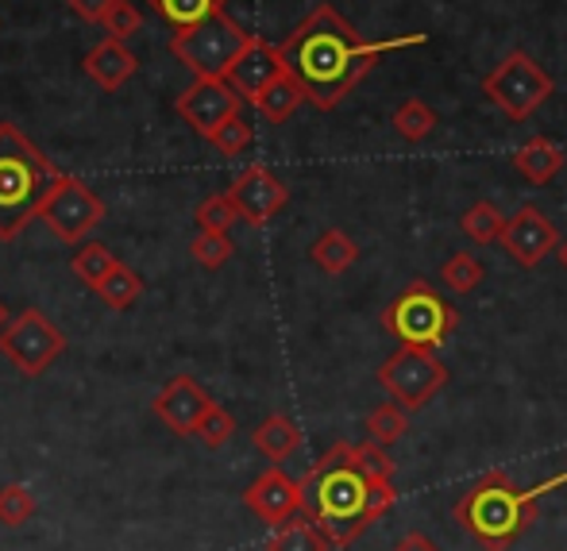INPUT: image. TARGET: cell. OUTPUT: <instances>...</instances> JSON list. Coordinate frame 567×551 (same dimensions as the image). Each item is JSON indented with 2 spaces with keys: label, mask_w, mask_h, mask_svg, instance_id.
<instances>
[{
  "label": "cell",
  "mask_w": 567,
  "mask_h": 551,
  "mask_svg": "<svg viewBox=\"0 0 567 551\" xmlns=\"http://www.w3.org/2000/svg\"><path fill=\"white\" fill-rule=\"evenodd\" d=\"M425 39H429L425 31H413V35L402 39H379V43H371L332 4H317L286 35V43L278 46L286 54V66L306 85L309 105L332 112L340 101H348V93H355V85L371 74L382 54L402 51V46H421Z\"/></svg>",
  "instance_id": "6da1fadb"
},
{
  "label": "cell",
  "mask_w": 567,
  "mask_h": 551,
  "mask_svg": "<svg viewBox=\"0 0 567 551\" xmlns=\"http://www.w3.org/2000/svg\"><path fill=\"white\" fill-rule=\"evenodd\" d=\"M398 506L394 478L371 475L359 459L355 444H337L309 467L301 478V513L317 521V529L332 540V548H348L374 521Z\"/></svg>",
  "instance_id": "7a4b0ae2"
},
{
  "label": "cell",
  "mask_w": 567,
  "mask_h": 551,
  "mask_svg": "<svg viewBox=\"0 0 567 551\" xmlns=\"http://www.w3.org/2000/svg\"><path fill=\"white\" fill-rule=\"evenodd\" d=\"M567 475L548 478V482L533 486V490H522L514 482V475L506 470H486L478 482H471V490L455 501L452 517L478 548L486 551H506L509 544H517L525 529L537 521V498L556 486H564Z\"/></svg>",
  "instance_id": "3957f363"
},
{
  "label": "cell",
  "mask_w": 567,
  "mask_h": 551,
  "mask_svg": "<svg viewBox=\"0 0 567 551\" xmlns=\"http://www.w3.org/2000/svg\"><path fill=\"white\" fill-rule=\"evenodd\" d=\"M62 170L20 132L0 124V239H16L39 217Z\"/></svg>",
  "instance_id": "277c9868"
},
{
  "label": "cell",
  "mask_w": 567,
  "mask_h": 551,
  "mask_svg": "<svg viewBox=\"0 0 567 551\" xmlns=\"http://www.w3.org/2000/svg\"><path fill=\"white\" fill-rule=\"evenodd\" d=\"M460 324V313L425 282H410L386 309H382V329H386L394 340H402L405 347H441L444 340L455 332Z\"/></svg>",
  "instance_id": "5b68a950"
},
{
  "label": "cell",
  "mask_w": 567,
  "mask_h": 551,
  "mask_svg": "<svg viewBox=\"0 0 567 551\" xmlns=\"http://www.w3.org/2000/svg\"><path fill=\"white\" fill-rule=\"evenodd\" d=\"M251 31H244L228 12H217L209 20L194 23L186 31H174L171 54L182 66L194 70V77H228L231 62L247 46Z\"/></svg>",
  "instance_id": "8992f818"
},
{
  "label": "cell",
  "mask_w": 567,
  "mask_h": 551,
  "mask_svg": "<svg viewBox=\"0 0 567 551\" xmlns=\"http://www.w3.org/2000/svg\"><path fill=\"white\" fill-rule=\"evenodd\" d=\"M483 93L491 97L494 108H502V116L509 119H529L533 112L553 97V77L545 74L533 54L525 51H509L491 74L483 77Z\"/></svg>",
  "instance_id": "52a82bcc"
},
{
  "label": "cell",
  "mask_w": 567,
  "mask_h": 551,
  "mask_svg": "<svg viewBox=\"0 0 567 551\" xmlns=\"http://www.w3.org/2000/svg\"><path fill=\"white\" fill-rule=\"evenodd\" d=\"M379 382L398 405L417 413L449 386V366L436 358L433 347H405L402 343V347L379 366Z\"/></svg>",
  "instance_id": "ba28073f"
},
{
  "label": "cell",
  "mask_w": 567,
  "mask_h": 551,
  "mask_svg": "<svg viewBox=\"0 0 567 551\" xmlns=\"http://www.w3.org/2000/svg\"><path fill=\"white\" fill-rule=\"evenodd\" d=\"M0 351H4V358L16 371L35 378V374H43L66 351V332L54 329L39 309H23L0 332Z\"/></svg>",
  "instance_id": "9c48e42d"
},
{
  "label": "cell",
  "mask_w": 567,
  "mask_h": 551,
  "mask_svg": "<svg viewBox=\"0 0 567 551\" xmlns=\"http://www.w3.org/2000/svg\"><path fill=\"white\" fill-rule=\"evenodd\" d=\"M39 220H43L62 243H85V236H90L93 228H101V220H105V201H101L82 178L62 174L51 186V194H47L43 209H39Z\"/></svg>",
  "instance_id": "30bf717a"
},
{
  "label": "cell",
  "mask_w": 567,
  "mask_h": 551,
  "mask_svg": "<svg viewBox=\"0 0 567 551\" xmlns=\"http://www.w3.org/2000/svg\"><path fill=\"white\" fill-rule=\"evenodd\" d=\"M239 105H244V97L231 90L228 77H194V82L178 93V101H174L178 116L186 119L202 139H213L217 127H225L231 116H239Z\"/></svg>",
  "instance_id": "8fae6325"
},
{
  "label": "cell",
  "mask_w": 567,
  "mask_h": 551,
  "mask_svg": "<svg viewBox=\"0 0 567 551\" xmlns=\"http://www.w3.org/2000/svg\"><path fill=\"white\" fill-rule=\"evenodd\" d=\"M228 197H231V205L239 209V220L251 223V228H262V223H270L278 212L286 209V201H290V189L282 186V178H278L270 166L251 163L228 186Z\"/></svg>",
  "instance_id": "7c38bea8"
},
{
  "label": "cell",
  "mask_w": 567,
  "mask_h": 551,
  "mask_svg": "<svg viewBox=\"0 0 567 551\" xmlns=\"http://www.w3.org/2000/svg\"><path fill=\"white\" fill-rule=\"evenodd\" d=\"M502 247H506V254L514 262H522V267H540V262L548 259V254L560 247V231H556V223L545 217L540 209H533V205H522V209L514 212V217L506 220V231H502Z\"/></svg>",
  "instance_id": "4fadbf2b"
},
{
  "label": "cell",
  "mask_w": 567,
  "mask_h": 551,
  "mask_svg": "<svg viewBox=\"0 0 567 551\" xmlns=\"http://www.w3.org/2000/svg\"><path fill=\"white\" fill-rule=\"evenodd\" d=\"M213 405L217 402H213V397L205 394L189 374H178V378H171L163 389H158L155 402H151V409H155V417L163 420L171 433L194 436L197 425H202V417L213 409Z\"/></svg>",
  "instance_id": "5bb4252c"
},
{
  "label": "cell",
  "mask_w": 567,
  "mask_h": 551,
  "mask_svg": "<svg viewBox=\"0 0 567 551\" xmlns=\"http://www.w3.org/2000/svg\"><path fill=\"white\" fill-rule=\"evenodd\" d=\"M278 74H286V54L282 46L267 43V39L251 35L247 39V46L239 51V59L231 62L228 70V85L239 93V97L251 105L255 97H259L262 90H267L270 82H275Z\"/></svg>",
  "instance_id": "9a60e30c"
},
{
  "label": "cell",
  "mask_w": 567,
  "mask_h": 551,
  "mask_svg": "<svg viewBox=\"0 0 567 551\" xmlns=\"http://www.w3.org/2000/svg\"><path fill=\"white\" fill-rule=\"evenodd\" d=\"M244 506L251 509L262 524H282L301 513V482L286 478L278 467H270L244 490Z\"/></svg>",
  "instance_id": "2e32d148"
},
{
  "label": "cell",
  "mask_w": 567,
  "mask_h": 551,
  "mask_svg": "<svg viewBox=\"0 0 567 551\" xmlns=\"http://www.w3.org/2000/svg\"><path fill=\"white\" fill-rule=\"evenodd\" d=\"M85 74L93 77V82L101 85V90H109V93H116L120 85H127L135 77V70H140V62H135V54L127 51V43L124 39H113V35H105L97 46H93L90 54H85Z\"/></svg>",
  "instance_id": "e0dca14e"
},
{
  "label": "cell",
  "mask_w": 567,
  "mask_h": 551,
  "mask_svg": "<svg viewBox=\"0 0 567 551\" xmlns=\"http://www.w3.org/2000/svg\"><path fill=\"white\" fill-rule=\"evenodd\" d=\"M564 163H567V155L548 135H533V139H525L522 147L514 150V170L522 174L525 181H533V186L553 181L556 174L564 170Z\"/></svg>",
  "instance_id": "ac0fdd59"
},
{
  "label": "cell",
  "mask_w": 567,
  "mask_h": 551,
  "mask_svg": "<svg viewBox=\"0 0 567 551\" xmlns=\"http://www.w3.org/2000/svg\"><path fill=\"white\" fill-rule=\"evenodd\" d=\"M309 101L306 85L298 82V74H293L290 66H286V74H278L275 82L267 85V90L259 93V97L251 101L255 112H259L262 119H270V124H286V119L293 116L301 105Z\"/></svg>",
  "instance_id": "d6986e66"
},
{
  "label": "cell",
  "mask_w": 567,
  "mask_h": 551,
  "mask_svg": "<svg viewBox=\"0 0 567 551\" xmlns=\"http://www.w3.org/2000/svg\"><path fill=\"white\" fill-rule=\"evenodd\" d=\"M251 444L259 447L270 462H286L301 447V428L293 425L286 413H270V417L251 433Z\"/></svg>",
  "instance_id": "ffe728a7"
},
{
  "label": "cell",
  "mask_w": 567,
  "mask_h": 551,
  "mask_svg": "<svg viewBox=\"0 0 567 551\" xmlns=\"http://www.w3.org/2000/svg\"><path fill=\"white\" fill-rule=\"evenodd\" d=\"M329 548L332 540L309 517H290V521L275 524V532L267 540V551H329Z\"/></svg>",
  "instance_id": "44dd1931"
},
{
  "label": "cell",
  "mask_w": 567,
  "mask_h": 551,
  "mask_svg": "<svg viewBox=\"0 0 567 551\" xmlns=\"http://www.w3.org/2000/svg\"><path fill=\"white\" fill-rule=\"evenodd\" d=\"M313 262L324 270V274H343L348 267H355V259H359V247H355V239L348 236V231H340V228H329L321 239L313 243Z\"/></svg>",
  "instance_id": "7402d4cb"
},
{
  "label": "cell",
  "mask_w": 567,
  "mask_h": 551,
  "mask_svg": "<svg viewBox=\"0 0 567 551\" xmlns=\"http://www.w3.org/2000/svg\"><path fill=\"white\" fill-rule=\"evenodd\" d=\"M151 4H155V12L163 15L174 31H186V28H194V23L209 20V15L225 12L228 0H151Z\"/></svg>",
  "instance_id": "603a6c76"
},
{
  "label": "cell",
  "mask_w": 567,
  "mask_h": 551,
  "mask_svg": "<svg viewBox=\"0 0 567 551\" xmlns=\"http://www.w3.org/2000/svg\"><path fill=\"white\" fill-rule=\"evenodd\" d=\"M120 267V259L113 251H109L105 243H85V247H78V254H74V262H70V270H74V278L82 285H90V290H97L101 282H105L109 274Z\"/></svg>",
  "instance_id": "cb8c5ba5"
},
{
  "label": "cell",
  "mask_w": 567,
  "mask_h": 551,
  "mask_svg": "<svg viewBox=\"0 0 567 551\" xmlns=\"http://www.w3.org/2000/svg\"><path fill=\"white\" fill-rule=\"evenodd\" d=\"M405 433H410V409L398 402L379 405V409L367 417V440H374L382 447H394Z\"/></svg>",
  "instance_id": "d4e9b609"
},
{
  "label": "cell",
  "mask_w": 567,
  "mask_h": 551,
  "mask_svg": "<svg viewBox=\"0 0 567 551\" xmlns=\"http://www.w3.org/2000/svg\"><path fill=\"white\" fill-rule=\"evenodd\" d=\"M506 220L509 217H502L491 201H475L460 217V231L467 239H475V243H494V239H502V231H506Z\"/></svg>",
  "instance_id": "484cf974"
},
{
  "label": "cell",
  "mask_w": 567,
  "mask_h": 551,
  "mask_svg": "<svg viewBox=\"0 0 567 551\" xmlns=\"http://www.w3.org/2000/svg\"><path fill=\"white\" fill-rule=\"evenodd\" d=\"M433 127H436V112L429 108L421 97H410L402 108L394 112V132L402 135V139H410V143L429 139V135H433Z\"/></svg>",
  "instance_id": "4316f807"
},
{
  "label": "cell",
  "mask_w": 567,
  "mask_h": 551,
  "mask_svg": "<svg viewBox=\"0 0 567 551\" xmlns=\"http://www.w3.org/2000/svg\"><path fill=\"white\" fill-rule=\"evenodd\" d=\"M93 293H97V298L105 301L109 309H127V305H132V301L143 293V278L135 274L132 267H124V262H120V267H116L113 274H109L105 282H101Z\"/></svg>",
  "instance_id": "83f0119b"
},
{
  "label": "cell",
  "mask_w": 567,
  "mask_h": 551,
  "mask_svg": "<svg viewBox=\"0 0 567 551\" xmlns=\"http://www.w3.org/2000/svg\"><path fill=\"white\" fill-rule=\"evenodd\" d=\"M483 278H486L483 262H478L471 251H455L452 259L441 267V282L449 285L452 293H471Z\"/></svg>",
  "instance_id": "f1b7e54d"
},
{
  "label": "cell",
  "mask_w": 567,
  "mask_h": 551,
  "mask_svg": "<svg viewBox=\"0 0 567 551\" xmlns=\"http://www.w3.org/2000/svg\"><path fill=\"white\" fill-rule=\"evenodd\" d=\"M31 517H35V493H31L23 482L0 486V524L20 529V524H28Z\"/></svg>",
  "instance_id": "f546056e"
},
{
  "label": "cell",
  "mask_w": 567,
  "mask_h": 551,
  "mask_svg": "<svg viewBox=\"0 0 567 551\" xmlns=\"http://www.w3.org/2000/svg\"><path fill=\"white\" fill-rule=\"evenodd\" d=\"M189 251H194V259L202 262L205 270H217L231 259L236 247H231L228 231H197V239L189 243Z\"/></svg>",
  "instance_id": "4dcf8cb0"
},
{
  "label": "cell",
  "mask_w": 567,
  "mask_h": 551,
  "mask_svg": "<svg viewBox=\"0 0 567 551\" xmlns=\"http://www.w3.org/2000/svg\"><path fill=\"white\" fill-rule=\"evenodd\" d=\"M239 220V209L231 205L228 194H213L197 205V228L202 231H228Z\"/></svg>",
  "instance_id": "1f68e13d"
},
{
  "label": "cell",
  "mask_w": 567,
  "mask_h": 551,
  "mask_svg": "<svg viewBox=\"0 0 567 551\" xmlns=\"http://www.w3.org/2000/svg\"><path fill=\"white\" fill-rule=\"evenodd\" d=\"M231 433H236V420H231V413L225 405H213L209 413L202 417V425H197V440L205 447H225L231 440Z\"/></svg>",
  "instance_id": "d6a6232c"
},
{
  "label": "cell",
  "mask_w": 567,
  "mask_h": 551,
  "mask_svg": "<svg viewBox=\"0 0 567 551\" xmlns=\"http://www.w3.org/2000/svg\"><path fill=\"white\" fill-rule=\"evenodd\" d=\"M209 143H213V147H217L225 158L244 155V150L251 147V124H247L244 116H231L225 127H217V135H213Z\"/></svg>",
  "instance_id": "836d02e7"
},
{
  "label": "cell",
  "mask_w": 567,
  "mask_h": 551,
  "mask_svg": "<svg viewBox=\"0 0 567 551\" xmlns=\"http://www.w3.org/2000/svg\"><path fill=\"white\" fill-rule=\"evenodd\" d=\"M101 28H105L113 39H124V43H127V39H132L135 31L143 28V15H140V8H135V4H127V0H116V4L109 8L105 20H101Z\"/></svg>",
  "instance_id": "e575fe53"
},
{
  "label": "cell",
  "mask_w": 567,
  "mask_h": 551,
  "mask_svg": "<svg viewBox=\"0 0 567 551\" xmlns=\"http://www.w3.org/2000/svg\"><path fill=\"white\" fill-rule=\"evenodd\" d=\"M355 447H359V459H363V467L371 470V475L394 478L398 462L390 459V447H382V444H374V440H367V444H355Z\"/></svg>",
  "instance_id": "d590c367"
},
{
  "label": "cell",
  "mask_w": 567,
  "mask_h": 551,
  "mask_svg": "<svg viewBox=\"0 0 567 551\" xmlns=\"http://www.w3.org/2000/svg\"><path fill=\"white\" fill-rule=\"evenodd\" d=\"M66 4H70V12L82 15L85 23H101L109 15V8L116 4V0H66Z\"/></svg>",
  "instance_id": "8d00e7d4"
},
{
  "label": "cell",
  "mask_w": 567,
  "mask_h": 551,
  "mask_svg": "<svg viewBox=\"0 0 567 551\" xmlns=\"http://www.w3.org/2000/svg\"><path fill=\"white\" fill-rule=\"evenodd\" d=\"M390 551H441V548H436L433 540L425 537V532H405V537L398 540V544L390 548Z\"/></svg>",
  "instance_id": "74e56055"
},
{
  "label": "cell",
  "mask_w": 567,
  "mask_h": 551,
  "mask_svg": "<svg viewBox=\"0 0 567 551\" xmlns=\"http://www.w3.org/2000/svg\"><path fill=\"white\" fill-rule=\"evenodd\" d=\"M556 259H560V267L567 270V236L560 239V247H556Z\"/></svg>",
  "instance_id": "f35d334b"
},
{
  "label": "cell",
  "mask_w": 567,
  "mask_h": 551,
  "mask_svg": "<svg viewBox=\"0 0 567 551\" xmlns=\"http://www.w3.org/2000/svg\"><path fill=\"white\" fill-rule=\"evenodd\" d=\"M8 321H12V316H8V309H4V301H0V332L8 329Z\"/></svg>",
  "instance_id": "ab89813d"
}]
</instances>
